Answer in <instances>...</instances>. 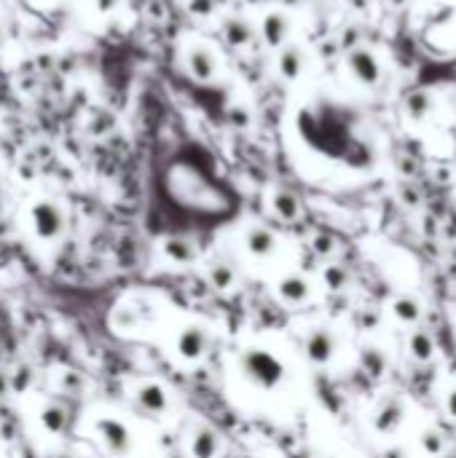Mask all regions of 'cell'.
Returning <instances> with one entry per match:
<instances>
[{
	"label": "cell",
	"mask_w": 456,
	"mask_h": 458,
	"mask_svg": "<svg viewBox=\"0 0 456 458\" xmlns=\"http://www.w3.org/2000/svg\"><path fill=\"white\" fill-rule=\"evenodd\" d=\"M421 445H424V453H429V456H438V453H443V434L440 431H424V437H421Z\"/></svg>",
	"instance_id": "obj_25"
},
{
	"label": "cell",
	"mask_w": 456,
	"mask_h": 458,
	"mask_svg": "<svg viewBox=\"0 0 456 458\" xmlns=\"http://www.w3.org/2000/svg\"><path fill=\"white\" fill-rule=\"evenodd\" d=\"M347 65L352 70V75L362 83V86H376L381 81V62L371 49H354L349 51Z\"/></svg>",
	"instance_id": "obj_2"
},
{
	"label": "cell",
	"mask_w": 456,
	"mask_h": 458,
	"mask_svg": "<svg viewBox=\"0 0 456 458\" xmlns=\"http://www.w3.org/2000/svg\"><path fill=\"white\" fill-rule=\"evenodd\" d=\"M325 282H328L330 290H344L349 282V273L341 266H328L325 268Z\"/></svg>",
	"instance_id": "obj_24"
},
{
	"label": "cell",
	"mask_w": 456,
	"mask_h": 458,
	"mask_svg": "<svg viewBox=\"0 0 456 458\" xmlns=\"http://www.w3.org/2000/svg\"><path fill=\"white\" fill-rule=\"evenodd\" d=\"M167 252H169V257H174V260L188 263V260L193 257V247H191V242H186V239H172V242H167Z\"/></svg>",
	"instance_id": "obj_22"
},
{
	"label": "cell",
	"mask_w": 456,
	"mask_h": 458,
	"mask_svg": "<svg viewBox=\"0 0 456 458\" xmlns=\"http://www.w3.org/2000/svg\"><path fill=\"white\" fill-rule=\"evenodd\" d=\"M177 349L183 351V357L196 359V357H201L207 351V333L201 327H188L186 333L180 335V340H177Z\"/></svg>",
	"instance_id": "obj_11"
},
{
	"label": "cell",
	"mask_w": 456,
	"mask_h": 458,
	"mask_svg": "<svg viewBox=\"0 0 456 458\" xmlns=\"http://www.w3.org/2000/svg\"><path fill=\"white\" fill-rule=\"evenodd\" d=\"M311 244H314V252L317 255H330L333 252V236L330 233H317Z\"/></svg>",
	"instance_id": "obj_26"
},
{
	"label": "cell",
	"mask_w": 456,
	"mask_h": 458,
	"mask_svg": "<svg viewBox=\"0 0 456 458\" xmlns=\"http://www.w3.org/2000/svg\"><path fill=\"white\" fill-rule=\"evenodd\" d=\"M217 447H220V440H217V434H215L210 426H201V429L193 434V445H191L193 458H215Z\"/></svg>",
	"instance_id": "obj_13"
},
{
	"label": "cell",
	"mask_w": 456,
	"mask_h": 458,
	"mask_svg": "<svg viewBox=\"0 0 456 458\" xmlns=\"http://www.w3.org/2000/svg\"><path fill=\"white\" fill-rule=\"evenodd\" d=\"M400 421H402V402L397 400V397L384 400L381 407L376 410V416H373V423L378 431H392Z\"/></svg>",
	"instance_id": "obj_10"
},
{
	"label": "cell",
	"mask_w": 456,
	"mask_h": 458,
	"mask_svg": "<svg viewBox=\"0 0 456 458\" xmlns=\"http://www.w3.org/2000/svg\"><path fill=\"white\" fill-rule=\"evenodd\" d=\"M306 51L301 46H293V43L282 46L280 54H277V70H280L282 78H287V81H298L304 75V70H306Z\"/></svg>",
	"instance_id": "obj_4"
},
{
	"label": "cell",
	"mask_w": 456,
	"mask_h": 458,
	"mask_svg": "<svg viewBox=\"0 0 456 458\" xmlns=\"http://www.w3.org/2000/svg\"><path fill=\"white\" fill-rule=\"evenodd\" d=\"M280 295H282V300H287V303H301V300L308 295V284L304 282L301 276H287V279L280 284Z\"/></svg>",
	"instance_id": "obj_18"
},
{
	"label": "cell",
	"mask_w": 456,
	"mask_h": 458,
	"mask_svg": "<svg viewBox=\"0 0 456 458\" xmlns=\"http://www.w3.org/2000/svg\"><path fill=\"white\" fill-rule=\"evenodd\" d=\"M432 110H435V97L424 92V89H416V92L405 97V116L411 121H424Z\"/></svg>",
	"instance_id": "obj_9"
},
{
	"label": "cell",
	"mask_w": 456,
	"mask_h": 458,
	"mask_svg": "<svg viewBox=\"0 0 456 458\" xmlns=\"http://www.w3.org/2000/svg\"><path fill=\"white\" fill-rule=\"evenodd\" d=\"M271 206H274V212L282 220H295V217L301 215V202H298V196L290 193V190H277L274 199H271Z\"/></svg>",
	"instance_id": "obj_14"
},
{
	"label": "cell",
	"mask_w": 456,
	"mask_h": 458,
	"mask_svg": "<svg viewBox=\"0 0 456 458\" xmlns=\"http://www.w3.org/2000/svg\"><path fill=\"white\" fill-rule=\"evenodd\" d=\"M100 431L105 434V442L110 445V450H116V453H126L129 450V434H126V429L121 423H116V421H102Z\"/></svg>",
	"instance_id": "obj_15"
},
{
	"label": "cell",
	"mask_w": 456,
	"mask_h": 458,
	"mask_svg": "<svg viewBox=\"0 0 456 458\" xmlns=\"http://www.w3.org/2000/svg\"><path fill=\"white\" fill-rule=\"evenodd\" d=\"M274 247H277V236H274L268 228L255 225V228L247 230V249H250L253 255L266 257L268 252H274Z\"/></svg>",
	"instance_id": "obj_12"
},
{
	"label": "cell",
	"mask_w": 456,
	"mask_h": 458,
	"mask_svg": "<svg viewBox=\"0 0 456 458\" xmlns=\"http://www.w3.org/2000/svg\"><path fill=\"white\" fill-rule=\"evenodd\" d=\"M357 43H360V30L357 27H347L344 32H341V46H344V49L354 51V49H360Z\"/></svg>",
	"instance_id": "obj_27"
},
{
	"label": "cell",
	"mask_w": 456,
	"mask_h": 458,
	"mask_svg": "<svg viewBox=\"0 0 456 458\" xmlns=\"http://www.w3.org/2000/svg\"><path fill=\"white\" fill-rule=\"evenodd\" d=\"M362 364H365V370H368L371 376L378 378L384 373V367H387V357H384L378 349H365L362 351Z\"/></svg>",
	"instance_id": "obj_20"
},
{
	"label": "cell",
	"mask_w": 456,
	"mask_h": 458,
	"mask_svg": "<svg viewBox=\"0 0 456 458\" xmlns=\"http://www.w3.org/2000/svg\"><path fill=\"white\" fill-rule=\"evenodd\" d=\"M32 220L40 236H56L62 230V212L54 204H38L32 209Z\"/></svg>",
	"instance_id": "obj_8"
},
{
	"label": "cell",
	"mask_w": 456,
	"mask_h": 458,
	"mask_svg": "<svg viewBox=\"0 0 456 458\" xmlns=\"http://www.w3.org/2000/svg\"><path fill=\"white\" fill-rule=\"evenodd\" d=\"M290 30H293V27H290V19H287V14H282V11H271V14L263 16L260 35H263L266 46H271V49H282V46H287Z\"/></svg>",
	"instance_id": "obj_5"
},
{
	"label": "cell",
	"mask_w": 456,
	"mask_h": 458,
	"mask_svg": "<svg viewBox=\"0 0 456 458\" xmlns=\"http://www.w3.org/2000/svg\"><path fill=\"white\" fill-rule=\"evenodd\" d=\"M408 349H411V354H414L419 362H427V359H432L435 340H432V335L424 333V330H416L414 335H411V340H408Z\"/></svg>",
	"instance_id": "obj_16"
},
{
	"label": "cell",
	"mask_w": 456,
	"mask_h": 458,
	"mask_svg": "<svg viewBox=\"0 0 456 458\" xmlns=\"http://www.w3.org/2000/svg\"><path fill=\"white\" fill-rule=\"evenodd\" d=\"M140 404L145 407V410H153V413H159L167 407V394L161 386H145V389H140Z\"/></svg>",
	"instance_id": "obj_19"
},
{
	"label": "cell",
	"mask_w": 456,
	"mask_h": 458,
	"mask_svg": "<svg viewBox=\"0 0 456 458\" xmlns=\"http://www.w3.org/2000/svg\"><path fill=\"white\" fill-rule=\"evenodd\" d=\"M223 38H226V43L228 46H234V49L250 46L255 38L253 22L244 19V16H228L226 22H223Z\"/></svg>",
	"instance_id": "obj_6"
},
{
	"label": "cell",
	"mask_w": 456,
	"mask_h": 458,
	"mask_svg": "<svg viewBox=\"0 0 456 458\" xmlns=\"http://www.w3.org/2000/svg\"><path fill=\"white\" fill-rule=\"evenodd\" d=\"M335 349V338L330 330H314L311 335L306 338V354L311 362H328L330 359V354Z\"/></svg>",
	"instance_id": "obj_7"
},
{
	"label": "cell",
	"mask_w": 456,
	"mask_h": 458,
	"mask_svg": "<svg viewBox=\"0 0 456 458\" xmlns=\"http://www.w3.org/2000/svg\"><path fill=\"white\" fill-rule=\"evenodd\" d=\"M448 410H451V416H456V389L448 394Z\"/></svg>",
	"instance_id": "obj_29"
},
{
	"label": "cell",
	"mask_w": 456,
	"mask_h": 458,
	"mask_svg": "<svg viewBox=\"0 0 456 458\" xmlns=\"http://www.w3.org/2000/svg\"><path fill=\"white\" fill-rule=\"evenodd\" d=\"M241 367H244V373L253 378L255 383H260V386H277L282 380V364L268 354V351H247L244 354V359H241Z\"/></svg>",
	"instance_id": "obj_1"
},
{
	"label": "cell",
	"mask_w": 456,
	"mask_h": 458,
	"mask_svg": "<svg viewBox=\"0 0 456 458\" xmlns=\"http://www.w3.org/2000/svg\"><path fill=\"white\" fill-rule=\"evenodd\" d=\"M210 282H212L217 290H228V287L234 284V271L228 268V266H223V263H217V266H212V271H210Z\"/></svg>",
	"instance_id": "obj_23"
},
{
	"label": "cell",
	"mask_w": 456,
	"mask_h": 458,
	"mask_svg": "<svg viewBox=\"0 0 456 458\" xmlns=\"http://www.w3.org/2000/svg\"><path fill=\"white\" fill-rule=\"evenodd\" d=\"M250 121H253V113H250L247 105L236 102V105L228 108V123H231V126H236V129H247Z\"/></svg>",
	"instance_id": "obj_21"
},
{
	"label": "cell",
	"mask_w": 456,
	"mask_h": 458,
	"mask_svg": "<svg viewBox=\"0 0 456 458\" xmlns=\"http://www.w3.org/2000/svg\"><path fill=\"white\" fill-rule=\"evenodd\" d=\"M186 65L191 78H196L201 83L215 81V75H217V56L210 46H193L186 56Z\"/></svg>",
	"instance_id": "obj_3"
},
{
	"label": "cell",
	"mask_w": 456,
	"mask_h": 458,
	"mask_svg": "<svg viewBox=\"0 0 456 458\" xmlns=\"http://www.w3.org/2000/svg\"><path fill=\"white\" fill-rule=\"evenodd\" d=\"M193 11H210V0H193Z\"/></svg>",
	"instance_id": "obj_28"
},
{
	"label": "cell",
	"mask_w": 456,
	"mask_h": 458,
	"mask_svg": "<svg viewBox=\"0 0 456 458\" xmlns=\"http://www.w3.org/2000/svg\"><path fill=\"white\" fill-rule=\"evenodd\" d=\"M392 311H395V316L400 319V322L411 324L416 322L419 316H421V306H419V300L411 295H400L395 303H392Z\"/></svg>",
	"instance_id": "obj_17"
},
{
	"label": "cell",
	"mask_w": 456,
	"mask_h": 458,
	"mask_svg": "<svg viewBox=\"0 0 456 458\" xmlns=\"http://www.w3.org/2000/svg\"><path fill=\"white\" fill-rule=\"evenodd\" d=\"M389 3H392V6H402V3H405V0H389Z\"/></svg>",
	"instance_id": "obj_30"
}]
</instances>
